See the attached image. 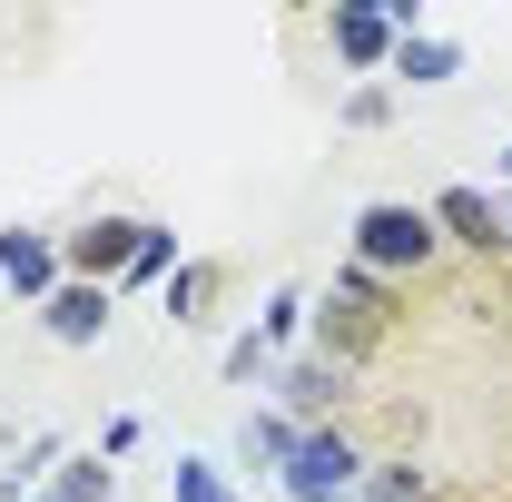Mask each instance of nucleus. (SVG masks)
Masks as SVG:
<instances>
[{"mask_svg": "<svg viewBox=\"0 0 512 502\" xmlns=\"http://www.w3.org/2000/svg\"><path fill=\"white\" fill-rule=\"evenodd\" d=\"M266 375H276V355L256 345V325H247V335L227 345V384H266Z\"/></svg>", "mask_w": 512, "mask_h": 502, "instance_id": "6ab92c4d", "label": "nucleus"}, {"mask_svg": "<svg viewBox=\"0 0 512 502\" xmlns=\"http://www.w3.org/2000/svg\"><path fill=\"white\" fill-rule=\"evenodd\" d=\"M306 315H316V296L276 286V296H266V315H256V345H266V355H276V345H296V335H306Z\"/></svg>", "mask_w": 512, "mask_h": 502, "instance_id": "f3484780", "label": "nucleus"}, {"mask_svg": "<svg viewBox=\"0 0 512 502\" xmlns=\"http://www.w3.org/2000/svg\"><path fill=\"white\" fill-rule=\"evenodd\" d=\"M424 207H434V227H444V256H483V266L512 256L503 197H493V188H444V197H424Z\"/></svg>", "mask_w": 512, "mask_h": 502, "instance_id": "20e7f679", "label": "nucleus"}, {"mask_svg": "<svg viewBox=\"0 0 512 502\" xmlns=\"http://www.w3.org/2000/svg\"><path fill=\"white\" fill-rule=\"evenodd\" d=\"M296 434H306V424H296L286 404H256L247 424H237V463H247V473H286V453H296Z\"/></svg>", "mask_w": 512, "mask_h": 502, "instance_id": "9b49d317", "label": "nucleus"}, {"mask_svg": "<svg viewBox=\"0 0 512 502\" xmlns=\"http://www.w3.org/2000/svg\"><path fill=\"white\" fill-rule=\"evenodd\" d=\"M365 463H375V453H365L355 424H306L296 453H286V473H276V493H286V502H355Z\"/></svg>", "mask_w": 512, "mask_h": 502, "instance_id": "7ed1b4c3", "label": "nucleus"}, {"mask_svg": "<svg viewBox=\"0 0 512 502\" xmlns=\"http://www.w3.org/2000/svg\"><path fill=\"white\" fill-rule=\"evenodd\" d=\"M503 178H512V148H503Z\"/></svg>", "mask_w": 512, "mask_h": 502, "instance_id": "412c9836", "label": "nucleus"}, {"mask_svg": "<svg viewBox=\"0 0 512 502\" xmlns=\"http://www.w3.org/2000/svg\"><path fill=\"white\" fill-rule=\"evenodd\" d=\"M325 50L345 69H365V79H384V60H394V20H384L375 0H335L325 10Z\"/></svg>", "mask_w": 512, "mask_h": 502, "instance_id": "6e6552de", "label": "nucleus"}, {"mask_svg": "<svg viewBox=\"0 0 512 502\" xmlns=\"http://www.w3.org/2000/svg\"><path fill=\"white\" fill-rule=\"evenodd\" d=\"M276 404H286L296 424H345V404H355V365H335V355H296V365H276Z\"/></svg>", "mask_w": 512, "mask_h": 502, "instance_id": "39448f33", "label": "nucleus"}, {"mask_svg": "<svg viewBox=\"0 0 512 502\" xmlns=\"http://www.w3.org/2000/svg\"><path fill=\"white\" fill-rule=\"evenodd\" d=\"M128 247H138V217H89V227L60 237V276H79V286H119Z\"/></svg>", "mask_w": 512, "mask_h": 502, "instance_id": "423d86ee", "label": "nucleus"}, {"mask_svg": "<svg viewBox=\"0 0 512 502\" xmlns=\"http://www.w3.org/2000/svg\"><path fill=\"white\" fill-rule=\"evenodd\" d=\"M335 128H394V89H384V79H365V89H345V109H335Z\"/></svg>", "mask_w": 512, "mask_h": 502, "instance_id": "a211bd4d", "label": "nucleus"}, {"mask_svg": "<svg viewBox=\"0 0 512 502\" xmlns=\"http://www.w3.org/2000/svg\"><path fill=\"white\" fill-rule=\"evenodd\" d=\"M503 237H512V197H503Z\"/></svg>", "mask_w": 512, "mask_h": 502, "instance_id": "aec40b11", "label": "nucleus"}, {"mask_svg": "<svg viewBox=\"0 0 512 502\" xmlns=\"http://www.w3.org/2000/svg\"><path fill=\"white\" fill-rule=\"evenodd\" d=\"M355 266H375L384 286H414V276H434L444 266V227H434V207H414V197H375V207H355Z\"/></svg>", "mask_w": 512, "mask_h": 502, "instance_id": "f03ea898", "label": "nucleus"}, {"mask_svg": "<svg viewBox=\"0 0 512 502\" xmlns=\"http://www.w3.org/2000/svg\"><path fill=\"white\" fill-rule=\"evenodd\" d=\"M30 502H60V493H30Z\"/></svg>", "mask_w": 512, "mask_h": 502, "instance_id": "4be33fe9", "label": "nucleus"}, {"mask_svg": "<svg viewBox=\"0 0 512 502\" xmlns=\"http://www.w3.org/2000/svg\"><path fill=\"white\" fill-rule=\"evenodd\" d=\"M109 306H119L109 286H79V276H69L60 296L40 306V335H50V345H69V355H89V345L109 335Z\"/></svg>", "mask_w": 512, "mask_h": 502, "instance_id": "1a4fd4ad", "label": "nucleus"}, {"mask_svg": "<svg viewBox=\"0 0 512 502\" xmlns=\"http://www.w3.org/2000/svg\"><path fill=\"white\" fill-rule=\"evenodd\" d=\"M394 306H404V286H384L375 266H335V286L316 296V315H306V335H316V355H335V365H365L384 335H394Z\"/></svg>", "mask_w": 512, "mask_h": 502, "instance_id": "f257e3e1", "label": "nucleus"}, {"mask_svg": "<svg viewBox=\"0 0 512 502\" xmlns=\"http://www.w3.org/2000/svg\"><path fill=\"white\" fill-rule=\"evenodd\" d=\"M355 502H434V473H424L414 453H394V463H365Z\"/></svg>", "mask_w": 512, "mask_h": 502, "instance_id": "2eb2a0df", "label": "nucleus"}, {"mask_svg": "<svg viewBox=\"0 0 512 502\" xmlns=\"http://www.w3.org/2000/svg\"><path fill=\"white\" fill-rule=\"evenodd\" d=\"M168 276H178V227L138 217V247H128V266H119V286H109V296H148V286H168Z\"/></svg>", "mask_w": 512, "mask_h": 502, "instance_id": "f8f14e48", "label": "nucleus"}, {"mask_svg": "<svg viewBox=\"0 0 512 502\" xmlns=\"http://www.w3.org/2000/svg\"><path fill=\"white\" fill-rule=\"evenodd\" d=\"M168 502H247L227 483V463H207V453H178V473H168Z\"/></svg>", "mask_w": 512, "mask_h": 502, "instance_id": "dca6fc26", "label": "nucleus"}, {"mask_svg": "<svg viewBox=\"0 0 512 502\" xmlns=\"http://www.w3.org/2000/svg\"><path fill=\"white\" fill-rule=\"evenodd\" d=\"M50 493L60 502H119V463H109V453H60Z\"/></svg>", "mask_w": 512, "mask_h": 502, "instance_id": "4468645a", "label": "nucleus"}, {"mask_svg": "<svg viewBox=\"0 0 512 502\" xmlns=\"http://www.w3.org/2000/svg\"><path fill=\"white\" fill-rule=\"evenodd\" d=\"M384 79H404V89H444V79H463V50H453L444 30H414V40H394Z\"/></svg>", "mask_w": 512, "mask_h": 502, "instance_id": "9d476101", "label": "nucleus"}, {"mask_svg": "<svg viewBox=\"0 0 512 502\" xmlns=\"http://www.w3.org/2000/svg\"><path fill=\"white\" fill-rule=\"evenodd\" d=\"M217 286H227V266H207V256H178V276L158 286V306H168V325H207V306H217Z\"/></svg>", "mask_w": 512, "mask_h": 502, "instance_id": "ddd939ff", "label": "nucleus"}, {"mask_svg": "<svg viewBox=\"0 0 512 502\" xmlns=\"http://www.w3.org/2000/svg\"><path fill=\"white\" fill-rule=\"evenodd\" d=\"M0 286L20 296V306H50L69 276H60V237H40V227H0Z\"/></svg>", "mask_w": 512, "mask_h": 502, "instance_id": "0eeeda50", "label": "nucleus"}]
</instances>
